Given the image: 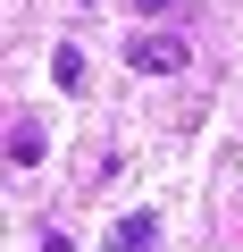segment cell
<instances>
[{"label":"cell","mask_w":243,"mask_h":252,"mask_svg":"<svg viewBox=\"0 0 243 252\" xmlns=\"http://www.w3.org/2000/svg\"><path fill=\"white\" fill-rule=\"evenodd\" d=\"M126 67H135V76H185V67H193V42H185V34H135V42H126Z\"/></svg>","instance_id":"obj_1"},{"label":"cell","mask_w":243,"mask_h":252,"mask_svg":"<svg viewBox=\"0 0 243 252\" xmlns=\"http://www.w3.org/2000/svg\"><path fill=\"white\" fill-rule=\"evenodd\" d=\"M9 160H17V168H34V160H42V126H34V118H17V126H9Z\"/></svg>","instance_id":"obj_3"},{"label":"cell","mask_w":243,"mask_h":252,"mask_svg":"<svg viewBox=\"0 0 243 252\" xmlns=\"http://www.w3.org/2000/svg\"><path fill=\"white\" fill-rule=\"evenodd\" d=\"M135 9H143V17H168V9H185V0H135Z\"/></svg>","instance_id":"obj_5"},{"label":"cell","mask_w":243,"mask_h":252,"mask_svg":"<svg viewBox=\"0 0 243 252\" xmlns=\"http://www.w3.org/2000/svg\"><path fill=\"white\" fill-rule=\"evenodd\" d=\"M109 252H160V219H151V210L117 219V227H109Z\"/></svg>","instance_id":"obj_2"},{"label":"cell","mask_w":243,"mask_h":252,"mask_svg":"<svg viewBox=\"0 0 243 252\" xmlns=\"http://www.w3.org/2000/svg\"><path fill=\"white\" fill-rule=\"evenodd\" d=\"M51 76L76 93V84H84V51H76V42H59V51H51Z\"/></svg>","instance_id":"obj_4"}]
</instances>
